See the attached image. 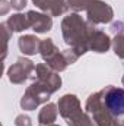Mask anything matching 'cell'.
<instances>
[{"label": "cell", "mask_w": 124, "mask_h": 126, "mask_svg": "<svg viewBox=\"0 0 124 126\" xmlns=\"http://www.w3.org/2000/svg\"><path fill=\"white\" fill-rule=\"evenodd\" d=\"M105 106L112 116L124 114V90L112 88L105 97Z\"/></svg>", "instance_id": "1"}]
</instances>
